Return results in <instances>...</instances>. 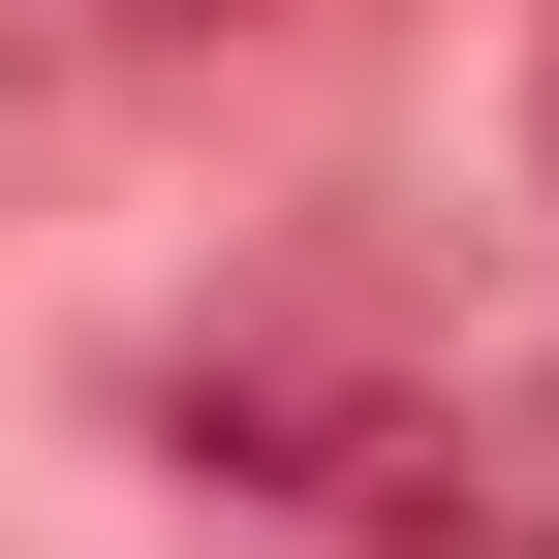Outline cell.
<instances>
[{"label": "cell", "instance_id": "obj_1", "mask_svg": "<svg viewBox=\"0 0 559 559\" xmlns=\"http://www.w3.org/2000/svg\"><path fill=\"white\" fill-rule=\"evenodd\" d=\"M311 528L342 559H559V342L528 373H373L342 466H311Z\"/></svg>", "mask_w": 559, "mask_h": 559}, {"label": "cell", "instance_id": "obj_2", "mask_svg": "<svg viewBox=\"0 0 559 559\" xmlns=\"http://www.w3.org/2000/svg\"><path fill=\"white\" fill-rule=\"evenodd\" d=\"M218 32H311V0H94V62H218Z\"/></svg>", "mask_w": 559, "mask_h": 559}, {"label": "cell", "instance_id": "obj_3", "mask_svg": "<svg viewBox=\"0 0 559 559\" xmlns=\"http://www.w3.org/2000/svg\"><path fill=\"white\" fill-rule=\"evenodd\" d=\"M0 62H94V0H0Z\"/></svg>", "mask_w": 559, "mask_h": 559}, {"label": "cell", "instance_id": "obj_4", "mask_svg": "<svg viewBox=\"0 0 559 559\" xmlns=\"http://www.w3.org/2000/svg\"><path fill=\"white\" fill-rule=\"evenodd\" d=\"M528 156H559V0H528Z\"/></svg>", "mask_w": 559, "mask_h": 559}]
</instances>
